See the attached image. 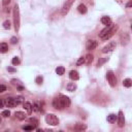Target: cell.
I'll return each mask as SVG.
<instances>
[{"label": "cell", "mask_w": 132, "mask_h": 132, "mask_svg": "<svg viewBox=\"0 0 132 132\" xmlns=\"http://www.w3.org/2000/svg\"><path fill=\"white\" fill-rule=\"evenodd\" d=\"M67 91H69V92H73V91L76 89V85H75L74 83H70L67 85Z\"/></svg>", "instance_id": "19"}, {"label": "cell", "mask_w": 132, "mask_h": 132, "mask_svg": "<svg viewBox=\"0 0 132 132\" xmlns=\"http://www.w3.org/2000/svg\"><path fill=\"white\" fill-rule=\"evenodd\" d=\"M2 116H3V117H5V118H8L9 116H10V112H9V111H3L2 112Z\"/></svg>", "instance_id": "31"}, {"label": "cell", "mask_w": 132, "mask_h": 132, "mask_svg": "<svg viewBox=\"0 0 132 132\" xmlns=\"http://www.w3.org/2000/svg\"><path fill=\"white\" fill-rule=\"evenodd\" d=\"M53 105H54V107L57 108V109H63V108L68 107V106L70 105V99H69L67 96L60 95L59 97L54 99Z\"/></svg>", "instance_id": "1"}, {"label": "cell", "mask_w": 132, "mask_h": 132, "mask_svg": "<svg viewBox=\"0 0 132 132\" xmlns=\"http://www.w3.org/2000/svg\"><path fill=\"white\" fill-rule=\"evenodd\" d=\"M86 125H84V124H76L75 125V129L76 130H85L86 129Z\"/></svg>", "instance_id": "25"}, {"label": "cell", "mask_w": 132, "mask_h": 132, "mask_svg": "<svg viewBox=\"0 0 132 132\" xmlns=\"http://www.w3.org/2000/svg\"><path fill=\"white\" fill-rule=\"evenodd\" d=\"M106 77H107V81L109 85H111L112 87H115L116 85H117V77H116L115 73L112 71H107V73H106Z\"/></svg>", "instance_id": "4"}, {"label": "cell", "mask_w": 132, "mask_h": 132, "mask_svg": "<svg viewBox=\"0 0 132 132\" xmlns=\"http://www.w3.org/2000/svg\"><path fill=\"white\" fill-rule=\"evenodd\" d=\"M9 2H10V0H2V3H3V5H7L9 4Z\"/></svg>", "instance_id": "35"}, {"label": "cell", "mask_w": 132, "mask_h": 132, "mask_svg": "<svg viewBox=\"0 0 132 132\" xmlns=\"http://www.w3.org/2000/svg\"><path fill=\"white\" fill-rule=\"evenodd\" d=\"M3 28H4V29H10V22L9 21H5L4 23H3Z\"/></svg>", "instance_id": "27"}, {"label": "cell", "mask_w": 132, "mask_h": 132, "mask_svg": "<svg viewBox=\"0 0 132 132\" xmlns=\"http://www.w3.org/2000/svg\"><path fill=\"white\" fill-rule=\"evenodd\" d=\"M92 61H93V55L88 54L86 56V58H85V62H86V63H88V64H90Z\"/></svg>", "instance_id": "23"}, {"label": "cell", "mask_w": 132, "mask_h": 132, "mask_svg": "<svg viewBox=\"0 0 132 132\" xmlns=\"http://www.w3.org/2000/svg\"><path fill=\"white\" fill-rule=\"evenodd\" d=\"M87 50L88 51H91V50H94L97 46V41H95V40H88L87 41Z\"/></svg>", "instance_id": "10"}, {"label": "cell", "mask_w": 132, "mask_h": 132, "mask_svg": "<svg viewBox=\"0 0 132 132\" xmlns=\"http://www.w3.org/2000/svg\"><path fill=\"white\" fill-rule=\"evenodd\" d=\"M4 105L6 107H15V106L18 105L17 101H15V98H12V97H7V98L4 99Z\"/></svg>", "instance_id": "5"}, {"label": "cell", "mask_w": 132, "mask_h": 132, "mask_svg": "<svg viewBox=\"0 0 132 132\" xmlns=\"http://www.w3.org/2000/svg\"><path fill=\"white\" fill-rule=\"evenodd\" d=\"M46 122L49 125H52V126H57L59 124V120L58 118L56 117L54 114H48L46 116Z\"/></svg>", "instance_id": "3"}, {"label": "cell", "mask_w": 132, "mask_h": 132, "mask_svg": "<svg viewBox=\"0 0 132 132\" xmlns=\"http://www.w3.org/2000/svg\"><path fill=\"white\" fill-rule=\"evenodd\" d=\"M114 50H116V42L114 41H112V42H109L107 46H105L104 48H103L102 50V53H108V52H112Z\"/></svg>", "instance_id": "7"}, {"label": "cell", "mask_w": 132, "mask_h": 132, "mask_svg": "<svg viewBox=\"0 0 132 132\" xmlns=\"http://www.w3.org/2000/svg\"><path fill=\"white\" fill-rule=\"evenodd\" d=\"M15 101H17V103L18 104H20V103H22V102H24V98L22 96H18L17 98H15Z\"/></svg>", "instance_id": "29"}, {"label": "cell", "mask_w": 132, "mask_h": 132, "mask_svg": "<svg viewBox=\"0 0 132 132\" xmlns=\"http://www.w3.org/2000/svg\"><path fill=\"white\" fill-rule=\"evenodd\" d=\"M116 30H117V27H114V28H112V29L111 31H108V32H107V33H106V34H105V35H104V36H103V37H102V38H101V39H104V40H106V39L111 38V37H112V35H114V33L116 32Z\"/></svg>", "instance_id": "12"}, {"label": "cell", "mask_w": 132, "mask_h": 132, "mask_svg": "<svg viewBox=\"0 0 132 132\" xmlns=\"http://www.w3.org/2000/svg\"><path fill=\"white\" fill-rule=\"evenodd\" d=\"M15 116L19 120H25V119H26V115H25L23 112H15Z\"/></svg>", "instance_id": "14"}, {"label": "cell", "mask_w": 132, "mask_h": 132, "mask_svg": "<svg viewBox=\"0 0 132 132\" xmlns=\"http://www.w3.org/2000/svg\"><path fill=\"white\" fill-rule=\"evenodd\" d=\"M8 50V46L5 42L0 43V53H6Z\"/></svg>", "instance_id": "17"}, {"label": "cell", "mask_w": 132, "mask_h": 132, "mask_svg": "<svg viewBox=\"0 0 132 132\" xmlns=\"http://www.w3.org/2000/svg\"><path fill=\"white\" fill-rule=\"evenodd\" d=\"M131 4H132V3H131V1H130V2H128L127 4H126V7H130V6H131Z\"/></svg>", "instance_id": "37"}, {"label": "cell", "mask_w": 132, "mask_h": 132, "mask_svg": "<svg viewBox=\"0 0 132 132\" xmlns=\"http://www.w3.org/2000/svg\"><path fill=\"white\" fill-rule=\"evenodd\" d=\"M3 105H4V102H3V101H2V99L0 98V108L3 107Z\"/></svg>", "instance_id": "36"}, {"label": "cell", "mask_w": 132, "mask_h": 132, "mask_svg": "<svg viewBox=\"0 0 132 132\" xmlns=\"http://www.w3.org/2000/svg\"><path fill=\"white\" fill-rule=\"evenodd\" d=\"M116 120H117V116L115 114H111L109 116H107V122H109V123H114V122H116Z\"/></svg>", "instance_id": "20"}, {"label": "cell", "mask_w": 132, "mask_h": 132, "mask_svg": "<svg viewBox=\"0 0 132 132\" xmlns=\"http://www.w3.org/2000/svg\"><path fill=\"white\" fill-rule=\"evenodd\" d=\"M10 42L12 43V45H15V43L18 42V38H17V37H11V38H10Z\"/></svg>", "instance_id": "32"}, {"label": "cell", "mask_w": 132, "mask_h": 132, "mask_svg": "<svg viewBox=\"0 0 132 132\" xmlns=\"http://www.w3.org/2000/svg\"><path fill=\"white\" fill-rule=\"evenodd\" d=\"M65 72V68L63 67V66H59V67L56 68V73H57L58 75H63Z\"/></svg>", "instance_id": "18"}, {"label": "cell", "mask_w": 132, "mask_h": 132, "mask_svg": "<svg viewBox=\"0 0 132 132\" xmlns=\"http://www.w3.org/2000/svg\"><path fill=\"white\" fill-rule=\"evenodd\" d=\"M32 108H33L34 112H40V111H41V106L39 105L38 102H35V103H34L33 106H32Z\"/></svg>", "instance_id": "22"}, {"label": "cell", "mask_w": 132, "mask_h": 132, "mask_svg": "<svg viewBox=\"0 0 132 132\" xmlns=\"http://www.w3.org/2000/svg\"><path fill=\"white\" fill-rule=\"evenodd\" d=\"M11 63L14 65H19V64H20V59H19V57H14V58H12Z\"/></svg>", "instance_id": "26"}, {"label": "cell", "mask_w": 132, "mask_h": 132, "mask_svg": "<svg viewBox=\"0 0 132 132\" xmlns=\"http://www.w3.org/2000/svg\"><path fill=\"white\" fill-rule=\"evenodd\" d=\"M4 91H6V87L4 85H0V93H3Z\"/></svg>", "instance_id": "34"}, {"label": "cell", "mask_w": 132, "mask_h": 132, "mask_svg": "<svg viewBox=\"0 0 132 132\" xmlns=\"http://www.w3.org/2000/svg\"><path fill=\"white\" fill-rule=\"evenodd\" d=\"M0 123H1V118H0Z\"/></svg>", "instance_id": "39"}, {"label": "cell", "mask_w": 132, "mask_h": 132, "mask_svg": "<svg viewBox=\"0 0 132 132\" xmlns=\"http://www.w3.org/2000/svg\"><path fill=\"white\" fill-rule=\"evenodd\" d=\"M8 71H11V72H15V69H14V68H8Z\"/></svg>", "instance_id": "38"}, {"label": "cell", "mask_w": 132, "mask_h": 132, "mask_svg": "<svg viewBox=\"0 0 132 132\" xmlns=\"http://www.w3.org/2000/svg\"><path fill=\"white\" fill-rule=\"evenodd\" d=\"M118 125H119V127H124V125H125V118H124V114H123V112L120 111L119 112V116H118Z\"/></svg>", "instance_id": "8"}, {"label": "cell", "mask_w": 132, "mask_h": 132, "mask_svg": "<svg viewBox=\"0 0 132 132\" xmlns=\"http://www.w3.org/2000/svg\"><path fill=\"white\" fill-rule=\"evenodd\" d=\"M123 86L126 87V88H130L132 86V81L130 78H126V80L123 81Z\"/></svg>", "instance_id": "21"}, {"label": "cell", "mask_w": 132, "mask_h": 132, "mask_svg": "<svg viewBox=\"0 0 132 132\" xmlns=\"http://www.w3.org/2000/svg\"><path fill=\"white\" fill-rule=\"evenodd\" d=\"M23 105H24V108L27 111L28 114H31V112H32L33 108H32V105H31L29 102H23Z\"/></svg>", "instance_id": "13"}, {"label": "cell", "mask_w": 132, "mask_h": 132, "mask_svg": "<svg viewBox=\"0 0 132 132\" xmlns=\"http://www.w3.org/2000/svg\"><path fill=\"white\" fill-rule=\"evenodd\" d=\"M14 24L15 31H19L20 29V9H19L18 4L14 6Z\"/></svg>", "instance_id": "2"}, {"label": "cell", "mask_w": 132, "mask_h": 132, "mask_svg": "<svg viewBox=\"0 0 132 132\" xmlns=\"http://www.w3.org/2000/svg\"><path fill=\"white\" fill-rule=\"evenodd\" d=\"M77 10L81 12V14H86L87 12V7H86V5L85 4H83V3H81V4H80L77 6Z\"/></svg>", "instance_id": "16"}, {"label": "cell", "mask_w": 132, "mask_h": 132, "mask_svg": "<svg viewBox=\"0 0 132 132\" xmlns=\"http://www.w3.org/2000/svg\"><path fill=\"white\" fill-rule=\"evenodd\" d=\"M23 129H24V130H29V131H30V130H33V129H34V126H24Z\"/></svg>", "instance_id": "33"}, {"label": "cell", "mask_w": 132, "mask_h": 132, "mask_svg": "<svg viewBox=\"0 0 132 132\" xmlns=\"http://www.w3.org/2000/svg\"><path fill=\"white\" fill-rule=\"evenodd\" d=\"M29 122H30V124H32V126H34V127L38 126V121H37L35 118H30L29 119Z\"/></svg>", "instance_id": "24"}, {"label": "cell", "mask_w": 132, "mask_h": 132, "mask_svg": "<svg viewBox=\"0 0 132 132\" xmlns=\"http://www.w3.org/2000/svg\"><path fill=\"white\" fill-rule=\"evenodd\" d=\"M69 77H70L72 81H77L78 78H80V75H78V72L76 70H71L69 72Z\"/></svg>", "instance_id": "11"}, {"label": "cell", "mask_w": 132, "mask_h": 132, "mask_svg": "<svg viewBox=\"0 0 132 132\" xmlns=\"http://www.w3.org/2000/svg\"><path fill=\"white\" fill-rule=\"evenodd\" d=\"M85 63V57H81L78 60L76 61V65H81Z\"/></svg>", "instance_id": "28"}, {"label": "cell", "mask_w": 132, "mask_h": 132, "mask_svg": "<svg viewBox=\"0 0 132 132\" xmlns=\"http://www.w3.org/2000/svg\"><path fill=\"white\" fill-rule=\"evenodd\" d=\"M73 2H74V0H66V2L64 3L63 7H62V11H61L62 15H65L69 11V9H70V7H71V5H72V3H73Z\"/></svg>", "instance_id": "6"}, {"label": "cell", "mask_w": 132, "mask_h": 132, "mask_svg": "<svg viewBox=\"0 0 132 132\" xmlns=\"http://www.w3.org/2000/svg\"><path fill=\"white\" fill-rule=\"evenodd\" d=\"M42 81H43V78H42L41 76H37L36 80H35V81H36L37 85H41V84H42Z\"/></svg>", "instance_id": "30"}, {"label": "cell", "mask_w": 132, "mask_h": 132, "mask_svg": "<svg viewBox=\"0 0 132 132\" xmlns=\"http://www.w3.org/2000/svg\"><path fill=\"white\" fill-rule=\"evenodd\" d=\"M101 23L103 25H109V24H112V20H111V18H108V17H102L101 18Z\"/></svg>", "instance_id": "15"}, {"label": "cell", "mask_w": 132, "mask_h": 132, "mask_svg": "<svg viewBox=\"0 0 132 132\" xmlns=\"http://www.w3.org/2000/svg\"><path fill=\"white\" fill-rule=\"evenodd\" d=\"M114 27H115V26H114V25H112V24H109V25H107V27H105L104 29H103V30L101 31V32L99 33V37H100V38H102V37L104 36L105 34L108 32V31H111V30H112Z\"/></svg>", "instance_id": "9"}]
</instances>
